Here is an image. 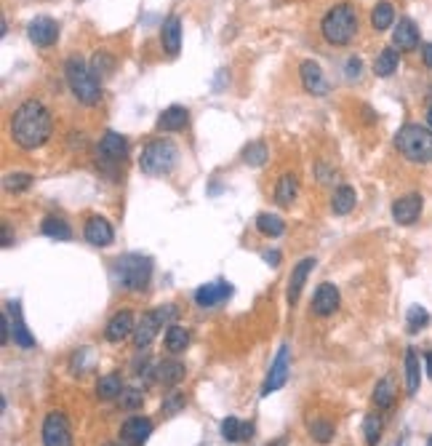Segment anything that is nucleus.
I'll use <instances>...</instances> for the list:
<instances>
[{
    "label": "nucleus",
    "instance_id": "nucleus-1",
    "mask_svg": "<svg viewBox=\"0 0 432 446\" xmlns=\"http://www.w3.org/2000/svg\"><path fill=\"white\" fill-rule=\"evenodd\" d=\"M51 112L46 110L43 102L29 99L25 105H19L11 118V139L22 150H38L51 139Z\"/></svg>",
    "mask_w": 432,
    "mask_h": 446
},
{
    "label": "nucleus",
    "instance_id": "nucleus-2",
    "mask_svg": "<svg viewBox=\"0 0 432 446\" xmlns=\"http://www.w3.org/2000/svg\"><path fill=\"white\" fill-rule=\"evenodd\" d=\"M395 147L411 163H432V129L419 123H405L395 134Z\"/></svg>",
    "mask_w": 432,
    "mask_h": 446
},
{
    "label": "nucleus",
    "instance_id": "nucleus-3",
    "mask_svg": "<svg viewBox=\"0 0 432 446\" xmlns=\"http://www.w3.org/2000/svg\"><path fill=\"white\" fill-rule=\"evenodd\" d=\"M320 32H323L325 43L331 46H347V43L358 35V14L350 3H339L334 6L320 22Z\"/></svg>",
    "mask_w": 432,
    "mask_h": 446
},
{
    "label": "nucleus",
    "instance_id": "nucleus-4",
    "mask_svg": "<svg viewBox=\"0 0 432 446\" xmlns=\"http://www.w3.org/2000/svg\"><path fill=\"white\" fill-rule=\"evenodd\" d=\"M65 75H67L69 91L75 94V99H78L81 105H88V107L99 105V99H102V83H99V78L94 75V70L88 67L83 59H69L67 65H65Z\"/></svg>",
    "mask_w": 432,
    "mask_h": 446
},
{
    "label": "nucleus",
    "instance_id": "nucleus-5",
    "mask_svg": "<svg viewBox=\"0 0 432 446\" xmlns=\"http://www.w3.org/2000/svg\"><path fill=\"white\" fill-rule=\"evenodd\" d=\"M152 278V259L144 254H123L115 259V281L126 291H142Z\"/></svg>",
    "mask_w": 432,
    "mask_h": 446
},
{
    "label": "nucleus",
    "instance_id": "nucleus-6",
    "mask_svg": "<svg viewBox=\"0 0 432 446\" xmlns=\"http://www.w3.org/2000/svg\"><path fill=\"white\" fill-rule=\"evenodd\" d=\"M176 161H179V150L174 147V142H168V139H155V142H149L147 147L142 150L139 166H142L144 174L163 176L174 169Z\"/></svg>",
    "mask_w": 432,
    "mask_h": 446
},
{
    "label": "nucleus",
    "instance_id": "nucleus-7",
    "mask_svg": "<svg viewBox=\"0 0 432 446\" xmlns=\"http://www.w3.org/2000/svg\"><path fill=\"white\" fill-rule=\"evenodd\" d=\"M176 305H163V308H155V310H149L142 315V321L136 324V332H134V345L136 348H147L152 339L158 337V332H161L166 324H171L176 318Z\"/></svg>",
    "mask_w": 432,
    "mask_h": 446
},
{
    "label": "nucleus",
    "instance_id": "nucleus-8",
    "mask_svg": "<svg viewBox=\"0 0 432 446\" xmlns=\"http://www.w3.org/2000/svg\"><path fill=\"white\" fill-rule=\"evenodd\" d=\"M43 446H72V431L65 412H48L43 419Z\"/></svg>",
    "mask_w": 432,
    "mask_h": 446
},
{
    "label": "nucleus",
    "instance_id": "nucleus-9",
    "mask_svg": "<svg viewBox=\"0 0 432 446\" xmlns=\"http://www.w3.org/2000/svg\"><path fill=\"white\" fill-rule=\"evenodd\" d=\"M288 369H291V348L288 345H281V350L275 355V361L270 366V374L262 385V395H270V393L281 391L288 379Z\"/></svg>",
    "mask_w": 432,
    "mask_h": 446
},
{
    "label": "nucleus",
    "instance_id": "nucleus-10",
    "mask_svg": "<svg viewBox=\"0 0 432 446\" xmlns=\"http://www.w3.org/2000/svg\"><path fill=\"white\" fill-rule=\"evenodd\" d=\"M27 35L35 46L48 48V46H54L56 38H59V25H56L51 16H35L27 25Z\"/></svg>",
    "mask_w": 432,
    "mask_h": 446
},
{
    "label": "nucleus",
    "instance_id": "nucleus-11",
    "mask_svg": "<svg viewBox=\"0 0 432 446\" xmlns=\"http://www.w3.org/2000/svg\"><path fill=\"white\" fill-rule=\"evenodd\" d=\"M152 435V419L128 417L121 425V441L126 446H142Z\"/></svg>",
    "mask_w": 432,
    "mask_h": 446
},
{
    "label": "nucleus",
    "instance_id": "nucleus-12",
    "mask_svg": "<svg viewBox=\"0 0 432 446\" xmlns=\"http://www.w3.org/2000/svg\"><path fill=\"white\" fill-rule=\"evenodd\" d=\"M421 195L419 192H408L403 198H398V201L392 203V219L398 222V225H414L421 214Z\"/></svg>",
    "mask_w": 432,
    "mask_h": 446
},
{
    "label": "nucleus",
    "instance_id": "nucleus-13",
    "mask_svg": "<svg viewBox=\"0 0 432 446\" xmlns=\"http://www.w3.org/2000/svg\"><path fill=\"white\" fill-rule=\"evenodd\" d=\"M128 152V139L123 134H115V131H107L99 142V158L102 163H121Z\"/></svg>",
    "mask_w": 432,
    "mask_h": 446
},
{
    "label": "nucleus",
    "instance_id": "nucleus-14",
    "mask_svg": "<svg viewBox=\"0 0 432 446\" xmlns=\"http://www.w3.org/2000/svg\"><path fill=\"white\" fill-rule=\"evenodd\" d=\"M136 326H134V315L131 310H121L115 313L112 318L104 326V339L107 342H123L126 337H134Z\"/></svg>",
    "mask_w": 432,
    "mask_h": 446
},
{
    "label": "nucleus",
    "instance_id": "nucleus-15",
    "mask_svg": "<svg viewBox=\"0 0 432 446\" xmlns=\"http://www.w3.org/2000/svg\"><path fill=\"white\" fill-rule=\"evenodd\" d=\"M339 308V289L334 284H320L318 286V291H315V297H312V313L315 315H334Z\"/></svg>",
    "mask_w": 432,
    "mask_h": 446
},
{
    "label": "nucleus",
    "instance_id": "nucleus-16",
    "mask_svg": "<svg viewBox=\"0 0 432 446\" xmlns=\"http://www.w3.org/2000/svg\"><path fill=\"white\" fill-rule=\"evenodd\" d=\"M83 235H86V241L91 246H109L112 238H115L112 225H109L107 219H102V216H91L86 222V228H83Z\"/></svg>",
    "mask_w": 432,
    "mask_h": 446
},
{
    "label": "nucleus",
    "instance_id": "nucleus-17",
    "mask_svg": "<svg viewBox=\"0 0 432 446\" xmlns=\"http://www.w3.org/2000/svg\"><path fill=\"white\" fill-rule=\"evenodd\" d=\"M232 294V286L224 284V281H216V284H205L201 286L198 291H195V302L201 305V308H214L219 302H224V299Z\"/></svg>",
    "mask_w": 432,
    "mask_h": 446
},
{
    "label": "nucleus",
    "instance_id": "nucleus-18",
    "mask_svg": "<svg viewBox=\"0 0 432 446\" xmlns=\"http://www.w3.org/2000/svg\"><path fill=\"white\" fill-rule=\"evenodd\" d=\"M392 43H395V48H400V51H411V48H417L419 46V27L408 19V16H403V19L395 25Z\"/></svg>",
    "mask_w": 432,
    "mask_h": 446
},
{
    "label": "nucleus",
    "instance_id": "nucleus-19",
    "mask_svg": "<svg viewBox=\"0 0 432 446\" xmlns=\"http://www.w3.org/2000/svg\"><path fill=\"white\" fill-rule=\"evenodd\" d=\"M299 75H302V86H304V91H310V94H323L325 91V78H323V70L318 62H302L299 65Z\"/></svg>",
    "mask_w": 432,
    "mask_h": 446
},
{
    "label": "nucleus",
    "instance_id": "nucleus-20",
    "mask_svg": "<svg viewBox=\"0 0 432 446\" xmlns=\"http://www.w3.org/2000/svg\"><path fill=\"white\" fill-rule=\"evenodd\" d=\"M312 268H315V259L307 257L302 259L297 268H294V273H291V281H288V305H297L299 297H302V289H304V281H307V275L312 273Z\"/></svg>",
    "mask_w": 432,
    "mask_h": 446
},
{
    "label": "nucleus",
    "instance_id": "nucleus-21",
    "mask_svg": "<svg viewBox=\"0 0 432 446\" xmlns=\"http://www.w3.org/2000/svg\"><path fill=\"white\" fill-rule=\"evenodd\" d=\"M161 43L168 56L179 54V48H182V22H179V16H168V19L163 22Z\"/></svg>",
    "mask_w": 432,
    "mask_h": 446
},
{
    "label": "nucleus",
    "instance_id": "nucleus-22",
    "mask_svg": "<svg viewBox=\"0 0 432 446\" xmlns=\"http://www.w3.org/2000/svg\"><path fill=\"white\" fill-rule=\"evenodd\" d=\"M189 121V112L179 105H171L168 110H163L161 118H158V129L161 131H182Z\"/></svg>",
    "mask_w": 432,
    "mask_h": 446
},
{
    "label": "nucleus",
    "instance_id": "nucleus-23",
    "mask_svg": "<svg viewBox=\"0 0 432 446\" xmlns=\"http://www.w3.org/2000/svg\"><path fill=\"white\" fill-rule=\"evenodd\" d=\"M421 385V366H419V355L417 350H405V391L408 395H414Z\"/></svg>",
    "mask_w": 432,
    "mask_h": 446
},
{
    "label": "nucleus",
    "instance_id": "nucleus-24",
    "mask_svg": "<svg viewBox=\"0 0 432 446\" xmlns=\"http://www.w3.org/2000/svg\"><path fill=\"white\" fill-rule=\"evenodd\" d=\"M299 192V182L294 174H283L275 185V203L278 206H291Z\"/></svg>",
    "mask_w": 432,
    "mask_h": 446
},
{
    "label": "nucleus",
    "instance_id": "nucleus-25",
    "mask_svg": "<svg viewBox=\"0 0 432 446\" xmlns=\"http://www.w3.org/2000/svg\"><path fill=\"white\" fill-rule=\"evenodd\" d=\"M121 393H123V379L118 372L104 374V377L96 382V395L102 401H115V398H121Z\"/></svg>",
    "mask_w": 432,
    "mask_h": 446
},
{
    "label": "nucleus",
    "instance_id": "nucleus-26",
    "mask_svg": "<svg viewBox=\"0 0 432 446\" xmlns=\"http://www.w3.org/2000/svg\"><path fill=\"white\" fill-rule=\"evenodd\" d=\"M184 374H187V369H184V364H179V361H163L155 369V379L161 385H176V382L184 379Z\"/></svg>",
    "mask_w": 432,
    "mask_h": 446
},
{
    "label": "nucleus",
    "instance_id": "nucleus-27",
    "mask_svg": "<svg viewBox=\"0 0 432 446\" xmlns=\"http://www.w3.org/2000/svg\"><path fill=\"white\" fill-rule=\"evenodd\" d=\"M355 203H358V195H355V190L347 188V185H342V188L334 192V198H331V211L339 216L350 214L352 209H355Z\"/></svg>",
    "mask_w": 432,
    "mask_h": 446
},
{
    "label": "nucleus",
    "instance_id": "nucleus-28",
    "mask_svg": "<svg viewBox=\"0 0 432 446\" xmlns=\"http://www.w3.org/2000/svg\"><path fill=\"white\" fill-rule=\"evenodd\" d=\"M8 310H11V315H14V326H11V332H14V342L19 345V348H32V345H35V337L29 334L27 324L22 321L19 305H16V302H11V305H8Z\"/></svg>",
    "mask_w": 432,
    "mask_h": 446
},
{
    "label": "nucleus",
    "instance_id": "nucleus-29",
    "mask_svg": "<svg viewBox=\"0 0 432 446\" xmlns=\"http://www.w3.org/2000/svg\"><path fill=\"white\" fill-rule=\"evenodd\" d=\"M395 395H398V388H395V382H392V377H384L377 382V388H374V404H377V409H390L392 404H395Z\"/></svg>",
    "mask_w": 432,
    "mask_h": 446
},
{
    "label": "nucleus",
    "instance_id": "nucleus-30",
    "mask_svg": "<svg viewBox=\"0 0 432 446\" xmlns=\"http://www.w3.org/2000/svg\"><path fill=\"white\" fill-rule=\"evenodd\" d=\"M392 22H395V8H392V3H387V0L377 3L374 11H371V27L379 29V32H384V29L392 27Z\"/></svg>",
    "mask_w": 432,
    "mask_h": 446
},
{
    "label": "nucleus",
    "instance_id": "nucleus-31",
    "mask_svg": "<svg viewBox=\"0 0 432 446\" xmlns=\"http://www.w3.org/2000/svg\"><path fill=\"white\" fill-rule=\"evenodd\" d=\"M41 230L46 232L48 238H56V241H69V238H72V228H69L62 216H46Z\"/></svg>",
    "mask_w": 432,
    "mask_h": 446
},
{
    "label": "nucleus",
    "instance_id": "nucleus-32",
    "mask_svg": "<svg viewBox=\"0 0 432 446\" xmlns=\"http://www.w3.org/2000/svg\"><path fill=\"white\" fill-rule=\"evenodd\" d=\"M398 65H400V54L395 48H384L377 56V62H374V72H377L379 78H390L392 72L398 70Z\"/></svg>",
    "mask_w": 432,
    "mask_h": 446
},
{
    "label": "nucleus",
    "instance_id": "nucleus-33",
    "mask_svg": "<svg viewBox=\"0 0 432 446\" xmlns=\"http://www.w3.org/2000/svg\"><path fill=\"white\" fill-rule=\"evenodd\" d=\"M189 345V332L184 326L171 324L166 329V350L168 353H182Z\"/></svg>",
    "mask_w": 432,
    "mask_h": 446
},
{
    "label": "nucleus",
    "instance_id": "nucleus-34",
    "mask_svg": "<svg viewBox=\"0 0 432 446\" xmlns=\"http://www.w3.org/2000/svg\"><path fill=\"white\" fill-rule=\"evenodd\" d=\"M257 230L262 232V235H267V238H278V235H283L285 222L278 214H259Z\"/></svg>",
    "mask_w": 432,
    "mask_h": 446
},
{
    "label": "nucleus",
    "instance_id": "nucleus-35",
    "mask_svg": "<svg viewBox=\"0 0 432 446\" xmlns=\"http://www.w3.org/2000/svg\"><path fill=\"white\" fill-rule=\"evenodd\" d=\"M363 435L368 446L379 444V438H382V417H379V414H368V417L363 419Z\"/></svg>",
    "mask_w": 432,
    "mask_h": 446
},
{
    "label": "nucleus",
    "instance_id": "nucleus-36",
    "mask_svg": "<svg viewBox=\"0 0 432 446\" xmlns=\"http://www.w3.org/2000/svg\"><path fill=\"white\" fill-rule=\"evenodd\" d=\"M310 435L318 441V444H328V441H334V425L325 422V419H312Z\"/></svg>",
    "mask_w": 432,
    "mask_h": 446
},
{
    "label": "nucleus",
    "instance_id": "nucleus-37",
    "mask_svg": "<svg viewBox=\"0 0 432 446\" xmlns=\"http://www.w3.org/2000/svg\"><path fill=\"white\" fill-rule=\"evenodd\" d=\"M184 404H187V395L182 391L168 393L166 401H163V414H166V417H174V414H179V412L184 409Z\"/></svg>",
    "mask_w": 432,
    "mask_h": 446
},
{
    "label": "nucleus",
    "instance_id": "nucleus-38",
    "mask_svg": "<svg viewBox=\"0 0 432 446\" xmlns=\"http://www.w3.org/2000/svg\"><path fill=\"white\" fill-rule=\"evenodd\" d=\"M243 161L248 163V166H262V163L267 161V147H264V142H251V145L243 150Z\"/></svg>",
    "mask_w": 432,
    "mask_h": 446
},
{
    "label": "nucleus",
    "instance_id": "nucleus-39",
    "mask_svg": "<svg viewBox=\"0 0 432 446\" xmlns=\"http://www.w3.org/2000/svg\"><path fill=\"white\" fill-rule=\"evenodd\" d=\"M427 324H430V313L424 310V308H419V305H414V308L408 310V332L417 334L419 329H424Z\"/></svg>",
    "mask_w": 432,
    "mask_h": 446
},
{
    "label": "nucleus",
    "instance_id": "nucleus-40",
    "mask_svg": "<svg viewBox=\"0 0 432 446\" xmlns=\"http://www.w3.org/2000/svg\"><path fill=\"white\" fill-rule=\"evenodd\" d=\"M241 428H243V425L238 422V417H224L219 431H222V438H224V441H241Z\"/></svg>",
    "mask_w": 432,
    "mask_h": 446
},
{
    "label": "nucleus",
    "instance_id": "nucleus-41",
    "mask_svg": "<svg viewBox=\"0 0 432 446\" xmlns=\"http://www.w3.org/2000/svg\"><path fill=\"white\" fill-rule=\"evenodd\" d=\"M115 67V59L107 54V51H99V54L94 56V62H91V70H94L96 78H102V75H107L109 70Z\"/></svg>",
    "mask_w": 432,
    "mask_h": 446
},
{
    "label": "nucleus",
    "instance_id": "nucleus-42",
    "mask_svg": "<svg viewBox=\"0 0 432 446\" xmlns=\"http://www.w3.org/2000/svg\"><path fill=\"white\" fill-rule=\"evenodd\" d=\"M142 401H144V393L136 391V388H123L121 398H118L123 409H136V406H142Z\"/></svg>",
    "mask_w": 432,
    "mask_h": 446
},
{
    "label": "nucleus",
    "instance_id": "nucleus-43",
    "mask_svg": "<svg viewBox=\"0 0 432 446\" xmlns=\"http://www.w3.org/2000/svg\"><path fill=\"white\" fill-rule=\"evenodd\" d=\"M32 185V174H8L6 176V190L11 192H22Z\"/></svg>",
    "mask_w": 432,
    "mask_h": 446
},
{
    "label": "nucleus",
    "instance_id": "nucleus-44",
    "mask_svg": "<svg viewBox=\"0 0 432 446\" xmlns=\"http://www.w3.org/2000/svg\"><path fill=\"white\" fill-rule=\"evenodd\" d=\"M360 70H363L360 59H355V56H352V59H347V67H344V72H347V78H350V81H355V78L360 75Z\"/></svg>",
    "mask_w": 432,
    "mask_h": 446
},
{
    "label": "nucleus",
    "instance_id": "nucleus-45",
    "mask_svg": "<svg viewBox=\"0 0 432 446\" xmlns=\"http://www.w3.org/2000/svg\"><path fill=\"white\" fill-rule=\"evenodd\" d=\"M8 332H11L8 318H6V315H0V345H6V342H8Z\"/></svg>",
    "mask_w": 432,
    "mask_h": 446
},
{
    "label": "nucleus",
    "instance_id": "nucleus-46",
    "mask_svg": "<svg viewBox=\"0 0 432 446\" xmlns=\"http://www.w3.org/2000/svg\"><path fill=\"white\" fill-rule=\"evenodd\" d=\"M421 62L432 70V43H424V46H421Z\"/></svg>",
    "mask_w": 432,
    "mask_h": 446
},
{
    "label": "nucleus",
    "instance_id": "nucleus-47",
    "mask_svg": "<svg viewBox=\"0 0 432 446\" xmlns=\"http://www.w3.org/2000/svg\"><path fill=\"white\" fill-rule=\"evenodd\" d=\"M262 257H264V262H267L270 268H278V265H281V254H278V251H264Z\"/></svg>",
    "mask_w": 432,
    "mask_h": 446
},
{
    "label": "nucleus",
    "instance_id": "nucleus-48",
    "mask_svg": "<svg viewBox=\"0 0 432 446\" xmlns=\"http://www.w3.org/2000/svg\"><path fill=\"white\" fill-rule=\"evenodd\" d=\"M251 435H254V425H251V422H245L243 428H241V441H248Z\"/></svg>",
    "mask_w": 432,
    "mask_h": 446
},
{
    "label": "nucleus",
    "instance_id": "nucleus-49",
    "mask_svg": "<svg viewBox=\"0 0 432 446\" xmlns=\"http://www.w3.org/2000/svg\"><path fill=\"white\" fill-rule=\"evenodd\" d=\"M3 246H6V249L11 246V235H8V228H6V225H3Z\"/></svg>",
    "mask_w": 432,
    "mask_h": 446
},
{
    "label": "nucleus",
    "instance_id": "nucleus-50",
    "mask_svg": "<svg viewBox=\"0 0 432 446\" xmlns=\"http://www.w3.org/2000/svg\"><path fill=\"white\" fill-rule=\"evenodd\" d=\"M424 364H427V374L432 377V350L427 353V355H424Z\"/></svg>",
    "mask_w": 432,
    "mask_h": 446
},
{
    "label": "nucleus",
    "instance_id": "nucleus-51",
    "mask_svg": "<svg viewBox=\"0 0 432 446\" xmlns=\"http://www.w3.org/2000/svg\"><path fill=\"white\" fill-rule=\"evenodd\" d=\"M270 446H288V441H285V435H281V438H278V441H272Z\"/></svg>",
    "mask_w": 432,
    "mask_h": 446
},
{
    "label": "nucleus",
    "instance_id": "nucleus-52",
    "mask_svg": "<svg viewBox=\"0 0 432 446\" xmlns=\"http://www.w3.org/2000/svg\"><path fill=\"white\" fill-rule=\"evenodd\" d=\"M427 126L432 129V105H430V110H427Z\"/></svg>",
    "mask_w": 432,
    "mask_h": 446
},
{
    "label": "nucleus",
    "instance_id": "nucleus-53",
    "mask_svg": "<svg viewBox=\"0 0 432 446\" xmlns=\"http://www.w3.org/2000/svg\"><path fill=\"white\" fill-rule=\"evenodd\" d=\"M427 446H432V435H430V438H427Z\"/></svg>",
    "mask_w": 432,
    "mask_h": 446
},
{
    "label": "nucleus",
    "instance_id": "nucleus-54",
    "mask_svg": "<svg viewBox=\"0 0 432 446\" xmlns=\"http://www.w3.org/2000/svg\"><path fill=\"white\" fill-rule=\"evenodd\" d=\"M107 446H115V444H107Z\"/></svg>",
    "mask_w": 432,
    "mask_h": 446
}]
</instances>
